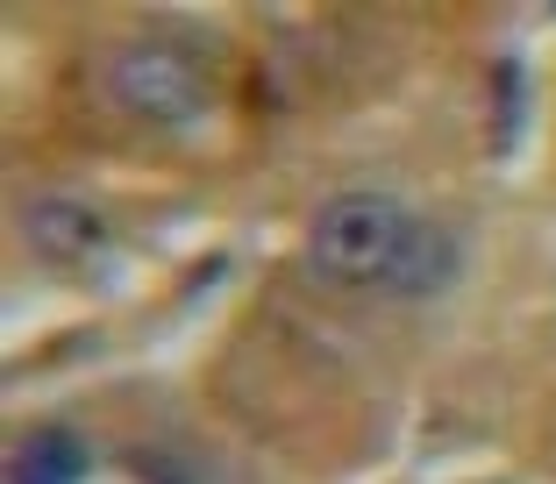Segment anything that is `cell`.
Segmentation results:
<instances>
[{"label": "cell", "instance_id": "obj_1", "mask_svg": "<svg viewBox=\"0 0 556 484\" xmlns=\"http://www.w3.org/2000/svg\"><path fill=\"white\" fill-rule=\"evenodd\" d=\"M414 214L386 193H336L307 221V271L321 285H386Z\"/></svg>", "mask_w": 556, "mask_h": 484}, {"label": "cell", "instance_id": "obj_2", "mask_svg": "<svg viewBox=\"0 0 556 484\" xmlns=\"http://www.w3.org/2000/svg\"><path fill=\"white\" fill-rule=\"evenodd\" d=\"M108 93H115L122 114L164 122V129L207 114V79H200V65L179 43H157V36H136V43H122L115 58H108Z\"/></svg>", "mask_w": 556, "mask_h": 484}, {"label": "cell", "instance_id": "obj_3", "mask_svg": "<svg viewBox=\"0 0 556 484\" xmlns=\"http://www.w3.org/2000/svg\"><path fill=\"white\" fill-rule=\"evenodd\" d=\"M457 271H464L457 228H442V221H428V214H414L407 235H400L393 271H386V292H393V300H435V292L457 285Z\"/></svg>", "mask_w": 556, "mask_h": 484}, {"label": "cell", "instance_id": "obj_4", "mask_svg": "<svg viewBox=\"0 0 556 484\" xmlns=\"http://www.w3.org/2000/svg\"><path fill=\"white\" fill-rule=\"evenodd\" d=\"M22 235H29L36 257L50 264H93L108 250V221H100L86 200H29L22 207Z\"/></svg>", "mask_w": 556, "mask_h": 484}, {"label": "cell", "instance_id": "obj_5", "mask_svg": "<svg viewBox=\"0 0 556 484\" xmlns=\"http://www.w3.org/2000/svg\"><path fill=\"white\" fill-rule=\"evenodd\" d=\"M86 477V442L65 428H36L8 463V484H79Z\"/></svg>", "mask_w": 556, "mask_h": 484}]
</instances>
